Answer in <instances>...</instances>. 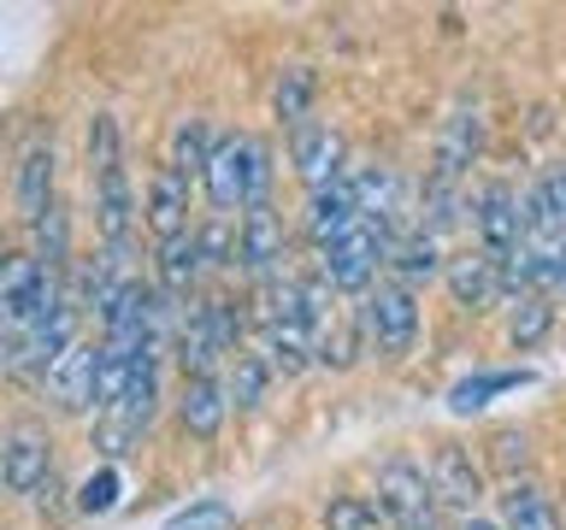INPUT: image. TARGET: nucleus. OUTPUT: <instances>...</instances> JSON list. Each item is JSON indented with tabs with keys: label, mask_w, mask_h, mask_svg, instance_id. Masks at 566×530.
<instances>
[{
	"label": "nucleus",
	"mask_w": 566,
	"mask_h": 530,
	"mask_svg": "<svg viewBox=\"0 0 566 530\" xmlns=\"http://www.w3.org/2000/svg\"><path fill=\"white\" fill-rule=\"evenodd\" d=\"M467 219H472V236L490 259H507L513 247H525V224H520V194L507 183H484L467 201Z\"/></svg>",
	"instance_id": "obj_8"
},
{
	"label": "nucleus",
	"mask_w": 566,
	"mask_h": 530,
	"mask_svg": "<svg viewBox=\"0 0 566 530\" xmlns=\"http://www.w3.org/2000/svg\"><path fill=\"white\" fill-rule=\"evenodd\" d=\"M283 259H290V230H283L277 206L272 201L242 206V219H237V272L260 289V283L283 277Z\"/></svg>",
	"instance_id": "obj_5"
},
{
	"label": "nucleus",
	"mask_w": 566,
	"mask_h": 530,
	"mask_svg": "<svg viewBox=\"0 0 566 530\" xmlns=\"http://www.w3.org/2000/svg\"><path fill=\"white\" fill-rule=\"evenodd\" d=\"M88 183H95V230H101L106 254L130 259L136 189H130V171H124V153H118V159H101V166H88Z\"/></svg>",
	"instance_id": "obj_6"
},
{
	"label": "nucleus",
	"mask_w": 566,
	"mask_h": 530,
	"mask_svg": "<svg viewBox=\"0 0 566 530\" xmlns=\"http://www.w3.org/2000/svg\"><path fill=\"white\" fill-rule=\"evenodd\" d=\"M230 524H237V512H230L224 501H195V507L166 519V530H230Z\"/></svg>",
	"instance_id": "obj_29"
},
{
	"label": "nucleus",
	"mask_w": 566,
	"mask_h": 530,
	"mask_svg": "<svg viewBox=\"0 0 566 530\" xmlns=\"http://www.w3.org/2000/svg\"><path fill=\"white\" fill-rule=\"evenodd\" d=\"M389 283H401V289H419V283H431V277H442V242L431 236V230H407V236H396L389 242Z\"/></svg>",
	"instance_id": "obj_19"
},
{
	"label": "nucleus",
	"mask_w": 566,
	"mask_h": 530,
	"mask_svg": "<svg viewBox=\"0 0 566 530\" xmlns=\"http://www.w3.org/2000/svg\"><path fill=\"white\" fill-rule=\"evenodd\" d=\"M389 242H396V236H384L378 224L360 219L354 230H343L331 247H318L313 272H318V283H325V289H336V295H366L371 283H378L384 259H389Z\"/></svg>",
	"instance_id": "obj_4"
},
{
	"label": "nucleus",
	"mask_w": 566,
	"mask_h": 530,
	"mask_svg": "<svg viewBox=\"0 0 566 530\" xmlns=\"http://www.w3.org/2000/svg\"><path fill=\"white\" fill-rule=\"evenodd\" d=\"M424 471H431L437 507H449V512H460V519H472L478 501H484V471H478V459L449 442V448H437L431 459H424Z\"/></svg>",
	"instance_id": "obj_11"
},
{
	"label": "nucleus",
	"mask_w": 566,
	"mask_h": 530,
	"mask_svg": "<svg viewBox=\"0 0 566 530\" xmlns=\"http://www.w3.org/2000/svg\"><path fill=\"white\" fill-rule=\"evenodd\" d=\"M212 148H219V136H212L207 118H177V124H171V153H166V166H171L177 177H201L207 159H212Z\"/></svg>",
	"instance_id": "obj_23"
},
{
	"label": "nucleus",
	"mask_w": 566,
	"mask_h": 530,
	"mask_svg": "<svg viewBox=\"0 0 566 530\" xmlns=\"http://www.w3.org/2000/svg\"><path fill=\"white\" fill-rule=\"evenodd\" d=\"M537 183H543V194H548V201H555V212L566 219V166H548V171L537 177Z\"/></svg>",
	"instance_id": "obj_30"
},
{
	"label": "nucleus",
	"mask_w": 566,
	"mask_h": 530,
	"mask_svg": "<svg viewBox=\"0 0 566 530\" xmlns=\"http://www.w3.org/2000/svg\"><path fill=\"white\" fill-rule=\"evenodd\" d=\"M118 501H124V471L113 466V459H106L101 471H88V477H83L77 507H83V512H113Z\"/></svg>",
	"instance_id": "obj_28"
},
{
	"label": "nucleus",
	"mask_w": 566,
	"mask_h": 530,
	"mask_svg": "<svg viewBox=\"0 0 566 530\" xmlns=\"http://www.w3.org/2000/svg\"><path fill=\"white\" fill-rule=\"evenodd\" d=\"M502 530H566V524L537 484H520V477H513L502 489Z\"/></svg>",
	"instance_id": "obj_21"
},
{
	"label": "nucleus",
	"mask_w": 566,
	"mask_h": 530,
	"mask_svg": "<svg viewBox=\"0 0 566 530\" xmlns=\"http://www.w3.org/2000/svg\"><path fill=\"white\" fill-rule=\"evenodd\" d=\"M360 224V201H354V171H343L336 183L325 189H307V212H301V230H307V242H313V254L318 247H331L343 230Z\"/></svg>",
	"instance_id": "obj_13"
},
{
	"label": "nucleus",
	"mask_w": 566,
	"mask_h": 530,
	"mask_svg": "<svg viewBox=\"0 0 566 530\" xmlns=\"http://www.w3.org/2000/svg\"><path fill=\"white\" fill-rule=\"evenodd\" d=\"M325 530H384L371 495H331L325 501Z\"/></svg>",
	"instance_id": "obj_27"
},
{
	"label": "nucleus",
	"mask_w": 566,
	"mask_h": 530,
	"mask_svg": "<svg viewBox=\"0 0 566 530\" xmlns=\"http://www.w3.org/2000/svg\"><path fill=\"white\" fill-rule=\"evenodd\" d=\"M371 507L384 524L396 530H437V495H431V471L413 454H389L371 484Z\"/></svg>",
	"instance_id": "obj_3"
},
{
	"label": "nucleus",
	"mask_w": 566,
	"mask_h": 530,
	"mask_svg": "<svg viewBox=\"0 0 566 530\" xmlns=\"http://www.w3.org/2000/svg\"><path fill=\"white\" fill-rule=\"evenodd\" d=\"M277 371L265 365V353L260 348H237L224 360V401L237 406V413H254V406L265 401V389H272Z\"/></svg>",
	"instance_id": "obj_20"
},
{
	"label": "nucleus",
	"mask_w": 566,
	"mask_h": 530,
	"mask_svg": "<svg viewBox=\"0 0 566 530\" xmlns=\"http://www.w3.org/2000/svg\"><path fill=\"white\" fill-rule=\"evenodd\" d=\"M531 383V371H472V378H460L449 389V406L454 413H478V406H490L495 395H513V389H525Z\"/></svg>",
	"instance_id": "obj_24"
},
{
	"label": "nucleus",
	"mask_w": 566,
	"mask_h": 530,
	"mask_svg": "<svg viewBox=\"0 0 566 530\" xmlns=\"http://www.w3.org/2000/svg\"><path fill=\"white\" fill-rule=\"evenodd\" d=\"M177 418L195 442H212L230 418V401H224V371L219 378H184V395H177Z\"/></svg>",
	"instance_id": "obj_18"
},
{
	"label": "nucleus",
	"mask_w": 566,
	"mask_h": 530,
	"mask_svg": "<svg viewBox=\"0 0 566 530\" xmlns=\"http://www.w3.org/2000/svg\"><path fill=\"white\" fill-rule=\"evenodd\" d=\"M201 183H207L212 212L237 219L242 206L265 201V189H272V153H265L260 136H219V148H212Z\"/></svg>",
	"instance_id": "obj_1"
},
{
	"label": "nucleus",
	"mask_w": 566,
	"mask_h": 530,
	"mask_svg": "<svg viewBox=\"0 0 566 530\" xmlns=\"http://www.w3.org/2000/svg\"><path fill=\"white\" fill-rule=\"evenodd\" d=\"M95 365H101V342H83L77 336L42 378L48 401L60 406V413H88V406H95Z\"/></svg>",
	"instance_id": "obj_12"
},
{
	"label": "nucleus",
	"mask_w": 566,
	"mask_h": 530,
	"mask_svg": "<svg viewBox=\"0 0 566 530\" xmlns=\"http://www.w3.org/2000/svg\"><path fill=\"white\" fill-rule=\"evenodd\" d=\"M354 325H360V342L384 360H407L419 342V295L401 289V283H371L354 307Z\"/></svg>",
	"instance_id": "obj_2"
},
{
	"label": "nucleus",
	"mask_w": 566,
	"mask_h": 530,
	"mask_svg": "<svg viewBox=\"0 0 566 530\" xmlns=\"http://www.w3.org/2000/svg\"><path fill=\"white\" fill-rule=\"evenodd\" d=\"M290 166H295V177H301L307 189L336 183V177L348 171V141H343V130H336V124H325V118L295 124V130H290Z\"/></svg>",
	"instance_id": "obj_9"
},
{
	"label": "nucleus",
	"mask_w": 566,
	"mask_h": 530,
	"mask_svg": "<svg viewBox=\"0 0 566 530\" xmlns=\"http://www.w3.org/2000/svg\"><path fill=\"white\" fill-rule=\"evenodd\" d=\"M154 289L171 300V307H189L195 289H201V277H207V265H201V247H195V230H184V236H171V242H159L154 247Z\"/></svg>",
	"instance_id": "obj_14"
},
{
	"label": "nucleus",
	"mask_w": 566,
	"mask_h": 530,
	"mask_svg": "<svg viewBox=\"0 0 566 530\" xmlns=\"http://www.w3.org/2000/svg\"><path fill=\"white\" fill-rule=\"evenodd\" d=\"M478 153H484V106L478 100H454L449 118H442L437 130V153H431V183H454L478 166Z\"/></svg>",
	"instance_id": "obj_7"
},
{
	"label": "nucleus",
	"mask_w": 566,
	"mask_h": 530,
	"mask_svg": "<svg viewBox=\"0 0 566 530\" xmlns=\"http://www.w3.org/2000/svg\"><path fill=\"white\" fill-rule=\"evenodd\" d=\"M548 295H566V247L555 254V283H548Z\"/></svg>",
	"instance_id": "obj_31"
},
{
	"label": "nucleus",
	"mask_w": 566,
	"mask_h": 530,
	"mask_svg": "<svg viewBox=\"0 0 566 530\" xmlns=\"http://www.w3.org/2000/svg\"><path fill=\"white\" fill-rule=\"evenodd\" d=\"M142 219H148L154 242H171L189 230V177H177L171 166H154L148 177V201H142Z\"/></svg>",
	"instance_id": "obj_16"
},
{
	"label": "nucleus",
	"mask_w": 566,
	"mask_h": 530,
	"mask_svg": "<svg viewBox=\"0 0 566 530\" xmlns=\"http://www.w3.org/2000/svg\"><path fill=\"white\" fill-rule=\"evenodd\" d=\"M442 283H449L454 307L467 312H484L495 295H502V259H490L484 247H467V254L442 259Z\"/></svg>",
	"instance_id": "obj_15"
},
{
	"label": "nucleus",
	"mask_w": 566,
	"mask_h": 530,
	"mask_svg": "<svg viewBox=\"0 0 566 530\" xmlns=\"http://www.w3.org/2000/svg\"><path fill=\"white\" fill-rule=\"evenodd\" d=\"M195 247H201V265H207V272H237V219L212 212V219L195 230Z\"/></svg>",
	"instance_id": "obj_25"
},
{
	"label": "nucleus",
	"mask_w": 566,
	"mask_h": 530,
	"mask_svg": "<svg viewBox=\"0 0 566 530\" xmlns=\"http://www.w3.org/2000/svg\"><path fill=\"white\" fill-rule=\"evenodd\" d=\"M460 530H502V524H490L484 512H472V519H460Z\"/></svg>",
	"instance_id": "obj_32"
},
{
	"label": "nucleus",
	"mask_w": 566,
	"mask_h": 530,
	"mask_svg": "<svg viewBox=\"0 0 566 530\" xmlns=\"http://www.w3.org/2000/svg\"><path fill=\"white\" fill-rule=\"evenodd\" d=\"M313 95H318L313 65H283V71H277V83H272V113H277L283 130H295V124L313 118Z\"/></svg>",
	"instance_id": "obj_22"
},
{
	"label": "nucleus",
	"mask_w": 566,
	"mask_h": 530,
	"mask_svg": "<svg viewBox=\"0 0 566 530\" xmlns=\"http://www.w3.org/2000/svg\"><path fill=\"white\" fill-rule=\"evenodd\" d=\"M53 206H60L53 201V141L30 136L24 153H18V212H24L30 224H42Z\"/></svg>",
	"instance_id": "obj_17"
},
{
	"label": "nucleus",
	"mask_w": 566,
	"mask_h": 530,
	"mask_svg": "<svg viewBox=\"0 0 566 530\" xmlns=\"http://www.w3.org/2000/svg\"><path fill=\"white\" fill-rule=\"evenodd\" d=\"M0 489L48 501L53 495V442L42 431H12L0 442Z\"/></svg>",
	"instance_id": "obj_10"
},
{
	"label": "nucleus",
	"mask_w": 566,
	"mask_h": 530,
	"mask_svg": "<svg viewBox=\"0 0 566 530\" xmlns=\"http://www.w3.org/2000/svg\"><path fill=\"white\" fill-rule=\"evenodd\" d=\"M548 325H555V307H548V295H520L513 300V318H507V336L513 348H537Z\"/></svg>",
	"instance_id": "obj_26"
}]
</instances>
